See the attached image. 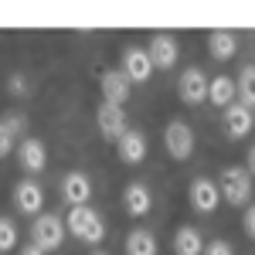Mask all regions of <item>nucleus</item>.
<instances>
[{
    "label": "nucleus",
    "instance_id": "6ab92c4d",
    "mask_svg": "<svg viewBox=\"0 0 255 255\" xmlns=\"http://www.w3.org/2000/svg\"><path fill=\"white\" fill-rule=\"evenodd\" d=\"M126 255H157V238L146 228H136L126 235Z\"/></svg>",
    "mask_w": 255,
    "mask_h": 255
},
{
    "label": "nucleus",
    "instance_id": "4468645a",
    "mask_svg": "<svg viewBox=\"0 0 255 255\" xmlns=\"http://www.w3.org/2000/svg\"><path fill=\"white\" fill-rule=\"evenodd\" d=\"M14 204H17V211L38 218L41 208H44V191H41V184H34V180H20L17 187H14Z\"/></svg>",
    "mask_w": 255,
    "mask_h": 255
},
{
    "label": "nucleus",
    "instance_id": "9b49d317",
    "mask_svg": "<svg viewBox=\"0 0 255 255\" xmlns=\"http://www.w3.org/2000/svg\"><path fill=\"white\" fill-rule=\"evenodd\" d=\"M17 163L24 167V174H41L48 167V153H44V143L34 136H24L17 143Z\"/></svg>",
    "mask_w": 255,
    "mask_h": 255
},
{
    "label": "nucleus",
    "instance_id": "aec40b11",
    "mask_svg": "<svg viewBox=\"0 0 255 255\" xmlns=\"http://www.w3.org/2000/svg\"><path fill=\"white\" fill-rule=\"evenodd\" d=\"M208 99L221 106V109H228L232 106V99H235V82L228 79V75H218V79L208 82Z\"/></svg>",
    "mask_w": 255,
    "mask_h": 255
},
{
    "label": "nucleus",
    "instance_id": "412c9836",
    "mask_svg": "<svg viewBox=\"0 0 255 255\" xmlns=\"http://www.w3.org/2000/svg\"><path fill=\"white\" fill-rule=\"evenodd\" d=\"M235 92L242 96V106H249V109H255V65H245V68L238 72Z\"/></svg>",
    "mask_w": 255,
    "mask_h": 255
},
{
    "label": "nucleus",
    "instance_id": "2eb2a0df",
    "mask_svg": "<svg viewBox=\"0 0 255 255\" xmlns=\"http://www.w3.org/2000/svg\"><path fill=\"white\" fill-rule=\"evenodd\" d=\"M123 208H126V215H133V218L150 215V208H153L150 187H146V184H126V191H123Z\"/></svg>",
    "mask_w": 255,
    "mask_h": 255
},
{
    "label": "nucleus",
    "instance_id": "39448f33",
    "mask_svg": "<svg viewBox=\"0 0 255 255\" xmlns=\"http://www.w3.org/2000/svg\"><path fill=\"white\" fill-rule=\"evenodd\" d=\"M177 96L184 99L187 106H201L208 99V75L201 68H187L180 79H177Z\"/></svg>",
    "mask_w": 255,
    "mask_h": 255
},
{
    "label": "nucleus",
    "instance_id": "f03ea898",
    "mask_svg": "<svg viewBox=\"0 0 255 255\" xmlns=\"http://www.w3.org/2000/svg\"><path fill=\"white\" fill-rule=\"evenodd\" d=\"M218 191L221 197L228 201V204H249V197H252V174L245 170V167H225L221 170V180H218Z\"/></svg>",
    "mask_w": 255,
    "mask_h": 255
},
{
    "label": "nucleus",
    "instance_id": "ddd939ff",
    "mask_svg": "<svg viewBox=\"0 0 255 255\" xmlns=\"http://www.w3.org/2000/svg\"><path fill=\"white\" fill-rule=\"evenodd\" d=\"M252 126H255V116H252V109H249V106L232 102V106L225 109V129H228V136H232V139L249 136V133H252Z\"/></svg>",
    "mask_w": 255,
    "mask_h": 255
},
{
    "label": "nucleus",
    "instance_id": "f8f14e48",
    "mask_svg": "<svg viewBox=\"0 0 255 255\" xmlns=\"http://www.w3.org/2000/svg\"><path fill=\"white\" fill-rule=\"evenodd\" d=\"M218 197H221V191H218L215 180L197 177L194 184H191V208H194L197 215H211L218 208Z\"/></svg>",
    "mask_w": 255,
    "mask_h": 255
},
{
    "label": "nucleus",
    "instance_id": "dca6fc26",
    "mask_svg": "<svg viewBox=\"0 0 255 255\" xmlns=\"http://www.w3.org/2000/svg\"><path fill=\"white\" fill-rule=\"evenodd\" d=\"M116 146H119V157L126 160V163H143L146 160V136L139 129H126L116 139Z\"/></svg>",
    "mask_w": 255,
    "mask_h": 255
},
{
    "label": "nucleus",
    "instance_id": "20e7f679",
    "mask_svg": "<svg viewBox=\"0 0 255 255\" xmlns=\"http://www.w3.org/2000/svg\"><path fill=\"white\" fill-rule=\"evenodd\" d=\"M31 238H34L38 249L55 252L61 242H65V221L58 215H38L34 218V228H31Z\"/></svg>",
    "mask_w": 255,
    "mask_h": 255
},
{
    "label": "nucleus",
    "instance_id": "b1692460",
    "mask_svg": "<svg viewBox=\"0 0 255 255\" xmlns=\"http://www.w3.org/2000/svg\"><path fill=\"white\" fill-rule=\"evenodd\" d=\"M0 123H3V126H7V129H10V133H14L17 139H24L20 133L27 129V119L20 116V113H7V116H0Z\"/></svg>",
    "mask_w": 255,
    "mask_h": 255
},
{
    "label": "nucleus",
    "instance_id": "423d86ee",
    "mask_svg": "<svg viewBox=\"0 0 255 255\" xmlns=\"http://www.w3.org/2000/svg\"><path fill=\"white\" fill-rule=\"evenodd\" d=\"M123 75L129 82H150V75H153V61H150V55H146V48H126L123 51V68H119Z\"/></svg>",
    "mask_w": 255,
    "mask_h": 255
},
{
    "label": "nucleus",
    "instance_id": "6e6552de",
    "mask_svg": "<svg viewBox=\"0 0 255 255\" xmlns=\"http://www.w3.org/2000/svg\"><path fill=\"white\" fill-rule=\"evenodd\" d=\"M146 55H150V61H153V68H174V65H177V55H180V48H177L174 34H163V31H157V34L150 38Z\"/></svg>",
    "mask_w": 255,
    "mask_h": 255
},
{
    "label": "nucleus",
    "instance_id": "bb28decb",
    "mask_svg": "<svg viewBox=\"0 0 255 255\" xmlns=\"http://www.w3.org/2000/svg\"><path fill=\"white\" fill-rule=\"evenodd\" d=\"M20 255H48V252H44V249H38V245L31 242V245H27V249H24V252H20Z\"/></svg>",
    "mask_w": 255,
    "mask_h": 255
},
{
    "label": "nucleus",
    "instance_id": "1a4fd4ad",
    "mask_svg": "<svg viewBox=\"0 0 255 255\" xmlns=\"http://www.w3.org/2000/svg\"><path fill=\"white\" fill-rule=\"evenodd\" d=\"M61 197H65L72 208H85L89 197H92V180L82 174V170L65 174V177H61Z\"/></svg>",
    "mask_w": 255,
    "mask_h": 255
},
{
    "label": "nucleus",
    "instance_id": "f257e3e1",
    "mask_svg": "<svg viewBox=\"0 0 255 255\" xmlns=\"http://www.w3.org/2000/svg\"><path fill=\"white\" fill-rule=\"evenodd\" d=\"M65 228H68L75 238L89 242V245H99V242L106 238V221H102L99 211H92L89 204H85V208H72V211H68V221H65Z\"/></svg>",
    "mask_w": 255,
    "mask_h": 255
},
{
    "label": "nucleus",
    "instance_id": "5701e85b",
    "mask_svg": "<svg viewBox=\"0 0 255 255\" xmlns=\"http://www.w3.org/2000/svg\"><path fill=\"white\" fill-rule=\"evenodd\" d=\"M17 143H20V139L14 136V133H10V129L3 126V123H0V160H3V157H10V153L17 150Z\"/></svg>",
    "mask_w": 255,
    "mask_h": 255
},
{
    "label": "nucleus",
    "instance_id": "7ed1b4c3",
    "mask_svg": "<svg viewBox=\"0 0 255 255\" xmlns=\"http://www.w3.org/2000/svg\"><path fill=\"white\" fill-rule=\"evenodd\" d=\"M163 146L174 160H187L194 153V129L184 119H170L167 129H163Z\"/></svg>",
    "mask_w": 255,
    "mask_h": 255
},
{
    "label": "nucleus",
    "instance_id": "cd10ccee",
    "mask_svg": "<svg viewBox=\"0 0 255 255\" xmlns=\"http://www.w3.org/2000/svg\"><path fill=\"white\" fill-rule=\"evenodd\" d=\"M249 170H252V174H255V146H252V150H249Z\"/></svg>",
    "mask_w": 255,
    "mask_h": 255
},
{
    "label": "nucleus",
    "instance_id": "f3484780",
    "mask_svg": "<svg viewBox=\"0 0 255 255\" xmlns=\"http://www.w3.org/2000/svg\"><path fill=\"white\" fill-rule=\"evenodd\" d=\"M208 51H211V58H215V61H228V58H235V51H238V38L232 34V31H211V34H208Z\"/></svg>",
    "mask_w": 255,
    "mask_h": 255
},
{
    "label": "nucleus",
    "instance_id": "393cba45",
    "mask_svg": "<svg viewBox=\"0 0 255 255\" xmlns=\"http://www.w3.org/2000/svg\"><path fill=\"white\" fill-rule=\"evenodd\" d=\"M204 255H235V252L228 242H211V245H204Z\"/></svg>",
    "mask_w": 255,
    "mask_h": 255
},
{
    "label": "nucleus",
    "instance_id": "9d476101",
    "mask_svg": "<svg viewBox=\"0 0 255 255\" xmlns=\"http://www.w3.org/2000/svg\"><path fill=\"white\" fill-rule=\"evenodd\" d=\"M99 89H102V99H106L109 106H123V102L129 99V89H133V82L126 79L119 68H109V72H102V79H99Z\"/></svg>",
    "mask_w": 255,
    "mask_h": 255
},
{
    "label": "nucleus",
    "instance_id": "4be33fe9",
    "mask_svg": "<svg viewBox=\"0 0 255 255\" xmlns=\"http://www.w3.org/2000/svg\"><path fill=\"white\" fill-rule=\"evenodd\" d=\"M17 245V225L10 218H0V252H10Z\"/></svg>",
    "mask_w": 255,
    "mask_h": 255
},
{
    "label": "nucleus",
    "instance_id": "a878e982",
    "mask_svg": "<svg viewBox=\"0 0 255 255\" xmlns=\"http://www.w3.org/2000/svg\"><path fill=\"white\" fill-rule=\"evenodd\" d=\"M242 225H245V235L255 238V204L249 208V211H245V221H242Z\"/></svg>",
    "mask_w": 255,
    "mask_h": 255
},
{
    "label": "nucleus",
    "instance_id": "c85d7f7f",
    "mask_svg": "<svg viewBox=\"0 0 255 255\" xmlns=\"http://www.w3.org/2000/svg\"><path fill=\"white\" fill-rule=\"evenodd\" d=\"M96 255H106V252H96Z\"/></svg>",
    "mask_w": 255,
    "mask_h": 255
},
{
    "label": "nucleus",
    "instance_id": "0eeeda50",
    "mask_svg": "<svg viewBox=\"0 0 255 255\" xmlns=\"http://www.w3.org/2000/svg\"><path fill=\"white\" fill-rule=\"evenodd\" d=\"M96 123H99V133H102L106 139H119L123 133H126V129H129L123 106H109V102H102V106H99Z\"/></svg>",
    "mask_w": 255,
    "mask_h": 255
},
{
    "label": "nucleus",
    "instance_id": "a211bd4d",
    "mask_svg": "<svg viewBox=\"0 0 255 255\" xmlns=\"http://www.w3.org/2000/svg\"><path fill=\"white\" fill-rule=\"evenodd\" d=\"M174 252L177 255H204V238H201V232H197V228H191V225L177 228Z\"/></svg>",
    "mask_w": 255,
    "mask_h": 255
}]
</instances>
